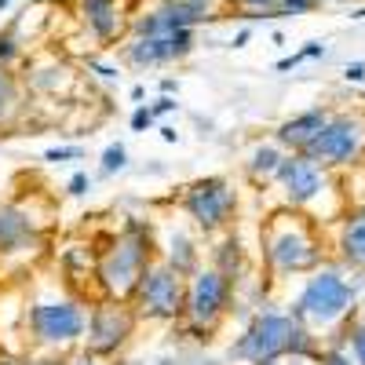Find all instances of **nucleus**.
<instances>
[{
    "mask_svg": "<svg viewBox=\"0 0 365 365\" xmlns=\"http://www.w3.org/2000/svg\"><path fill=\"white\" fill-rule=\"evenodd\" d=\"M88 296L63 278L37 274L26 289L22 307V347L26 354H73L84 344Z\"/></svg>",
    "mask_w": 365,
    "mask_h": 365,
    "instance_id": "1",
    "label": "nucleus"
},
{
    "mask_svg": "<svg viewBox=\"0 0 365 365\" xmlns=\"http://www.w3.org/2000/svg\"><path fill=\"white\" fill-rule=\"evenodd\" d=\"M329 259V237L318 220L296 208L270 212L259 227V263L267 270V282L307 278Z\"/></svg>",
    "mask_w": 365,
    "mask_h": 365,
    "instance_id": "2",
    "label": "nucleus"
},
{
    "mask_svg": "<svg viewBox=\"0 0 365 365\" xmlns=\"http://www.w3.org/2000/svg\"><path fill=\"white\" fill-rule=\"evenodd\" d=\"M158 259V227L143 216H125L96 245V274L91 289L106 299H132L143 270Z\"/></svg>",
    "mask_w": 365,
    "mask_h": 365,
    "instance_id": "3",
    "label": "nucleus"
},
{
    "mask_svg": "<svg viewBox=\"0 0 365 365\" xmlns=\"http://www.w3.org/2000/svg\"><path fill=\"white\" fill-rule=\"evenodd\" d=\"M361 289H365L361 270H347L336 259H325L318 270H311L307 278H303L296 299L289 303V311L307 329H314L318 336L322 332L332 336V332L344 329L358 314Z\"/></svg>",
    "mask_w": 365,
    "mask_h": 365,
    "instance_id": "4",
    "label": "nucleus"
},
{
    "mask_svg": "<svg viewBox=\"0 0 365 365\" xmlns=\"http://www.w3.org/2000/svg\"><path fill=\"white\" fill-rule=\"evenodd\" d=\"M299 318H292L289 307L278 303H263L245 322H241L237 336L223 347L227 365H259V361H282L289 358V340L296 332Z\"/></svg>",
    "mask_w": 365,
    "mask_h": 365,
    "instance_id": "5",
    "label": "nucleus"
},
{
    "mask_svg": "<svg viewBox=\"0 0 365 365\" xmlns=\"http://www.w3.org/2000/svg\"><path fill=\"white\" fill-rule=\"evenodd\" d=\"M175 208H179V216L208 241V237H216L223 230H234L241 197H237L234 179H227V175H201V179H190L187 187H179Z\"/></svg>",
    "mask_w": 365,
    "mask_h": 365,
    "instance_id": "6",
    "label": "nucleus"
},
{
    "mask_svg": "<svg viewBox=\"0 0 365 365\" xmlns=\"http://www.w3.org/2000/svg\"><path fill=\"white\" fill-rule=\"evenodd\" d=\"M274 187L282 190V205L285 208H296V212H307L311 220L325 223V197L332 201H340L347 205L344 197V182L336 172H329L322 165H314L311 158H303V154H285L278 175H274Z\"/></svg>",
    "mask_w": 365,
    "mask_h": 365,
    "instance_id": "7",
    "label": "nucleus"
},
{
    "mask_svg": "<svg viewBox=\"0 0 365 365\" xmlns=\"http://www.w3.org/2000/svg\"><path fill=\"white\" fill-rule=\"evenodd\" d=\"M139 329L143 325H139L128 299L91 296L88 299V329H84L81 351H88L91 358H103V361H117V358L128 354Z\"/></svg>",
    "mask_w": 365,
    "mask_h": 365,
    "instance_id": "8",
    "label": "nucleus"
},
{
    "mask_svg": "<svg viewBox=\"0 0 365 365\" xmlns=\"http://www.w3.org/2000/svg\"><path fill=\"white\" fill-rule=\"evenodd\" d=\"M303 158L336 175L365 165V110H332L325 128L303 150Z\"/></svg>",
    "mask_w": 365,
    "mask_h": 365,
    "instance_id": "9",
    "label": "nucleus"
},
{
    "mask_svg": "<svg viewBox=\"0 0 365 365\" xmlns=\"http://www.w3.org/2000/svg\"><path fill=\"white\" fill-rule=\"evenodd\" d=\"M128 303L139 325H175L182 318V303H187V278L175 274L165 259H154L143 270Z\"/></svg>",
    "mask_w": 365,
    "mask_h": 365,
    "instance_id": "10",
    "label": "nucleus"
},
{
    "mask_svg": "<svg viewBox=\"0 0 365 365\" xmlns=\"http://www.w3.org/2000/svg\"><path fill=\"white\" fill-rule=\"evenodd\" d=\"M234 311H237V282H230L227 274H220L216 267L201 263L187 278V303H182V318L220 332L223 322Z\"/></svg>",
    "mask_w": 365,
    "mask_h": 365,
    "instance_id": "11",
    "label": "nucleus"
},
{
    "mask_svg": "<svg viewBox=\"0 0 365 365\" xmlns=\"http://www.w3.org/2000/svg\"><path fill=\"white\" fill-rule=\"evenodd\" d=\"M194 48H197L194 29H175V34H158V37H125L113 55L120 66L146 73V70H168V66L187 63Z\"/></svg>",
    "mask_w": 365,
    "mask_h": 365,
    "instance_id": "12",
    "label": "nucleus"
},
{
    "mask_svg": "<svg viewBox=\"0 0 365 365\" xmlns=\"http://www.w3.org/2000/svg\"><path fill=\"white\" fill-rule=\"evenodd\" d=\"M73 22L81 26V34L99 44V48H117L128 37V19L132 4L128 0H73Z\"/></svg>",
    "mask_w": 365,
    "mask_h": 365,
    "instance_id": "13",
    "label": "nucleus"
},
{
    "mask_svg": "<svg viewBox=\"0 0 365 365\" xmlns=\"http://www.w3.org/2000/svg\"><path fill=\"white\" fill-rule=\"evenodd\" d=\"M158 259H165L175 274H182V278H190V274L205 263V237L187 220L161 223L158 227Z\"/></svg>",
    "mask_w": 365,
    "mask_h": 365,
    "instance_id": "14",
    "label": "nucleus"
},
{
    "mask_svg": "<svg viewBox=\"0 0 365 365\" xmlns=\"http://www.w3.org/2000/svg\"><path fill=\"white\" fill-rule=\"evenodd\" d=\"M329 249L340 267L365 274V205H347L329 237Z\"/></svg>",
    "mask_w": 365,
    "mask_h": 365,
    "instance_id": "15",
    "label": "nucleus"
},
{
    "mask_svg": "<svg viewBox=\"0 0 365 365\" xmlns=\"http://www.w3.org/2000/svg\"><path fill=\"white\" fill-rule=\"evenodd\" d=\"M329 106H307V110H299V113H292V117H285L278 128L270 132V139L278 143L285 154H303L311 143H314V135L325 128V120H329Z\"/></svg>",
    "mask_w": 365,
    "mask_h": 365,
    "instance_id": "16",
    "label": "nucleus"
},
{
    "mask_svg": "<svg viewBox=\"0 0 365 365\" xmlns=\"http://www.w3.org/2000/svg\"><path fill=\"white\" fill-rule=\"evenodd\" d=\"M212 245H208V267H216L220 274H227L230 282H245L249 278V249L241 245V237L234 230H223L216 237H208Z\"/></svg>",
    "mask_w": 365,
    "mask_h": 365,
    "instance_id": "17",
    "label": "nucleus"
},
{
    "mask_svg": "<svg viewBox=\"0 0 365 365\" xmlns=\"http://www.w3.org/2000/svg\"><path fill=\"white\" fill-rule=\"evenodd\" d=\"M158 8L165 11L172 29H194V34L223 19V4L216 0H158Z\"/></svg>",
    "mask_w": 365,
    "mask_h": 365,
    "instance_id": "18",
    "label": "nucleus"
},
{
    "mask_svg": "<svg viewBox=\"0 0 365 365\" xmlns=\"http://www.w3.org/2000/svg\"><path fill=\"white\" fill-rule=\"evenodd\" d=\"M282 161H285V150L274 143V139H259L245 154V161H241V172H245V179L252 182V187H263L267 190L270 182H274V175H278Z\"/></svg>",
    "mask_w": 365,
    "mask_h": 365,
    "instance_id": "19",
    "label": "nucleus"
},
{
    "mask_svg": "<svg viewBox=\"0 0 365 365\" xmlns=\"http://www.w3.org/2000/svg\"><path fill=\"white\" fill-rule=\"evenodd\" d=\"M22 113V81L11 70H0V128H11Z\"/></svg>",
    "mask_w": 365,
    "mask_h": 365,
    "instance_id": "20",
    "label": "nucleus"
},
{
    "mask_svg": "<svg viewBox=\"0 0 365 365\" xmlns=\"http://www.w3.org/2000/svg\"><path fill=\"white\" fill-rule=\"evenodd\" d=\"M234 11L241 22H256V19H278V0H227L223 15Z\"/></svg>",
    "mask_w": 365,
    "mask_h": 365,
    "instance_id": "21",
    "label": "nucleus"
},
{
    "mask_svg": "<svg viewBox=\"0 0 365 365\" xmlns=\"http://www.w3.org/2000/svg\"><path fill=\"white\" fill-rule=\"evenodd\" d=\"M128 168H132L128 146H125V143H110V146H103V154H99V172H96V179H113V175L128 172Z\"/></svg>",
    "mask_w": 365,
    "mask_h": 365,
    "instance_id": "22",
    "label": "nucleus"
},
{
    "mask_svg": "<svg viewBox=\"0 0 365 365\" xmlns=\"http://www.w3.org/2000/svg\"><path fill=\"white\" fill-rule=\"evenodd\" d=\"M22 58H26V41L11 26H4L0 29V70H15Z\"/></svg>",
    "mask_w": 365,
    "mask_h": 365,
    "instance_id": "23",
    "label": "nucleus"
},
{
    "mask_svg": "<svg viewBox=\"0 0 365 365\" xmlns=\"http://www.w3.org/2000/svg\"><path fill=\"white\" fill-rule=\"evenodd\" d=\"M347 351L354 358V365H365V318L354 314L347 322Z\"/></svg>",
    "mask_w": 365,
    "mask_h": 365,
    "instance_id": "24",
    "label": "nucleus"
},
{
    "mask_svg": "<svg viewBox=\"0 0 365 365\" xmlns=\"http://www.w3.org/2000/svg\"><path fill=\"white\" fill-rule=\"evenodd\" d=\"M84 70H88V73H96V77L106 81V84H117V81H120V63H117V55H113V58L88 55V58H84Z\"/></svg>",
    "mask_w": 365,
    "mask_h": 365,
    "instance_id": "25",
    "label": "nucleus"
},
{
    "mask_svg": "<svg viewBox=\"0 0 365 365\" xmlns=\"http://www.w3.org/2000/svg\"><path fill=\"white\" fill-rule=\"evenodd\" d=\"M175 365H227L223 354H208V347H175Z\"/></svg>",
    "mask_w": 365,
    "mask_h": 365,
    "instance_id": "26",
    "label": "nucleus"
},
{
    "mask_svg": "<svg viewBox=\"0 0 365 365\" xmlns=\"http://www.w3.org/2000/svg\"><path fill=\"white\" fill-rule=\"evenodd\" d=\"M44 161H48V165L84 161V146H77V143H66V146H48V150H44Z\"/></svg>",
    "mask_w": 365,
    "mask_h": 365,
    "instance_id": "27",
    "label": "nucleus"
},
{
    "mask_svg": "<svg viewBox=\"0 0 365 365\" xmlns=\"http://www.w3.org/2000/svg\"><path fill=\"white\" fill-rule=\"evenodd\" d=\"M66 197H88L91 190H96V175H91V172H84V168H77L70 179H66Z\"/></svg>",
    "mask_w": 365,
    "mask_h": 365,
    "instance_id": "28",
    "label": "nucleus"
},
{
    "mask_svg": "<svg viewBox=\"0 0 365 365\" xmlns=\"http://www.w3.org/2000/svg\"><path fill=\"white\" fill-rule=\"evenodd\" d=\"M314 365H354V358H351V351L344 344H322Z\"/></svg>",
    "mask_w": 365,
    "mask_h": 365,
    "instance_id": "29",
    "label": "nucleus"
},
{
    "mask_svg": "<svg viewBox=\"0 0 365 365\" xmlns=\"http://www.w3.org/2000/svg\"><path fill=\"white\" fill-rule=\"evenodd\" d=\"M128 128H132V132H139V135H146V132H154V128H158V117L150 113V106L143 103V106H135V110H132Z\"/></svg>",
    "mask_w": 365,
    "mask_h": 365,
    "instance_id": "30",
    "label": "nucleus"
},
{
    "mask_svg": "<svg viewBox=\"0 0 365 365\" xmlns=\"http://www.w3.org/2000/svg\"><path fill=\"white\" fill-rule=\"evenodd\" d=\"M318 4L314 0H278V19H299V15H311Z\"/></svg>",
    "mask_w": 365,
    "mask_h": 365,
    "instance_id": "31",
    "label": "nucleus"
},
{
    "mask_svg": "<svg viewBox=\"0 0 365 365\" xmlns=\"http://www.w3.org/2000/svg\"><path fill=\"white\" fill-rule=\"evenodd\" d=\"M146 106H150V113H154V117H158V120H161V117H168V113H175V110H179V103H175V96H158V99H154V103H146Z\"/></svg>",
    "mask_w": 365,
    "mask_h": 365,
    "instance_id": "32",
    "label": "nucleus"
},
{
    "mask_svg": "<svg viewBox=\"0 0 365 365\" xmlns=\"http://www.w3.org/2000/svg\"><path fill=\"white\" fill-rule=\"evenodd\" d=\"M325 55H329V48H325L322 41H307V44L299 48V58H303V63H314V58H325Z\"/></svg>",
    "mask_w": 365,
    "mask_h": 365,
    "instance_id": "33",
    "label": "nucleus"
},
{
    "mask_svg": "<svg viewBox=\"0 0 365 365\" xmlns=\"http://www.w3.org/2000/svg\"><path fill=\"white\" fill-rule=\"evenodd\" d=\"M70 354H26V365H66Z\"/></svg>",
    "mask_w": 365,
    "mask_h": 365,
    "instance_id": "34",
    "label": "nucleus"
},
{
    "mask_svg": "<svg viewBox=\"0 0 365 365\" xmlns=\"http://www.w3.org/2000/svg\"><path fill=\"white\" fill-rule=\"evenodd\" d=\"M344 81L347 84H361L365 81V63H347L344 66Z\"/></svg>",
    "mask_w": 365,
    "mask_h": 365,
    "instance_id": "35",
    "label": "nucleus"
},
{
    "mask_svg": "<svg viewBox=\"0 0 365 365\" xmlns=\"http://www.w3.org/2000/svg\"><path fill=\"white\" fill-rule=\"evenodd\" d=\"M66 365H110V361H103V358H91L88 351H73Z\"/></svg>",
    "mask_w": 365,
    "mask_h": 365,
    "instance_id": "36",
    "label": "nucleus"
},
{
    "mask_svg": "<svg viewBox=\"0 0 365 365\" xmlns=\"http://www.w3.org/2000/svg\"><path fill=\"white\" fill-rule=\"evenodd\" d=\"M299 63H303V58H299V51H292V55L278 58V66H274V70H278V73H289V70H296Z\"/></svg>",
    "mask_w": 365,
    "mask_h": 365,
    "instance_id": "37",
    "label": "nucleus"
},
{
    "mask_svg": "<svg viewBox=\"0 0 365 365\" xmlns=\"http://www.w3.org/2000/svg\"><path fill=\"white\" fill-rule=\"evenodd\" d=\"M249 41H252V26H241V29H237V34L230 37V48H245Z\"/></svg>",
    "mask_w": 365,
    "mask_h": 365,
    "instance_id": "38",
    "label": "nucleus"
},
{
    "mask_svg": "<svg viewBox=\"0 0 365 365\" xmlns=\"http://www.w3.org/2000/svg\"><path fill=\"white\" fill-rule=\"evenodd\" d=\"M139 175H168V165H165V161H146V165L139 168Z\"/></svg>",
    "mask_w": 365,
    "mask_h": 365,
    "instance_id": "39",
    "label": "nucleus"
},
{
    "mask_svg": "<svg viewBox=\"0 0 365 365\" xmlns=\"http://www.w3.org/2000/svg\"><path fill=\"white\" fill-rule=\"evenodd\" d=\"M158 91H161V96H179V81L175 77H161L158 81Z\"/></svg>",
    "mask_w": 365,
    "mask_h": 365,
    "instance_id": "40",
    "label": "nucleus"
},
{
    "mask_svg": "<svg viewBox=\"0 0 365 365\" xmlns=\"http://www.w3.org/2000/svg\"><path fill=\"white\" fill-rule=\"evenodd\" d=\"M0 365H26V354H11V351H0Z\"/></svg>",
    "mask_w": 365,
    "mask_h": 365,
    "instance_id": "41",
    "label": "nucleus"
},
{
    "mask_svg": "<svg viewBox=\"0 0 365 365\" xmlns=\"http://www.w3.org/2000/svg\"><path fill=\"white\" fill-rule=\"evenodd\" d=\"M158 132H161V139H165V143H179V132H175L172 125H158Z\"/></svg>",
    "mask_w": 365,
    "mask_h": 365,
    "instance_id": "42",
    "label": "nucleus"
},
{
    "mask_svg": "<svg viewBox=\"0 0 365 365\" xmlns=\"http://www.w3.org/2000/svg\"><path fill=\"white\" fill-rule=\"evenodd\" d=\"M146 365H175V351H165V354H158L154 361H146Z\"/></svg>",
    "mask_w": 365,
    "mask_h": 365,
    "instance_id": "43",
    "label": "nucleus"
},
{
    "mask_svg": "<svg viewBox=\"0 0 365 365\" xmlns=\"http://www.w3.org/2000/svg\"><path fill=\"white\" fill-rule=\"evenodd\" d=\"M128 96H132V103H135V106H143V99H146V88H143V84H132Z\"/></svg>",
    "mask_w": 365,
    "mask_h": 365,
    "instance_id": "44",
    "label": "nucleus"
},
{
    "mask_svg": "<svg viewBox=\"0 0 365 365\" xmlns=\"http://www.w3.org/2000/svg\"><path fill=\"white\" fill-rule=\"evenodd\" d=\"M318 8H336V4H351V0H314Z\"/></svg>",
    "mask_w": 365,
    "mask_h": 365,
    "instance_id": "45",
    "label": "nucleus"
},
{
    "mask_svg": "<svg viewBox=\"0 0 365 365\" xmlns=\"http://www.w3.org/2000/svg\"><path fill=\"white\" fill-rule=\"evenodd\" d=\"M8 8H11V0H0V15H4Z\"/></svg>",
    "mask_w": 365,
    "mask_h": 365,
    "instance_id": "46",
    "label": "nucleus"
},
{
    "mask_svg": "<svg viewBox=\"0 0 365 365\" xmlns=\"http://www.w3.org/2000/svg\"><path fill=\"white\" fill-rule=\"evenodd\" d=\"M259 365H285V358L282 361H259Z\"/></svg>",
    "mask_w": 365,
    "mask_h": 365,
    "instance_id": "47",
    "label": "nucleus"
},
{
    "mask_svg": "<svg viewBox=\"0 0 365 365\" xmlns=\"http://www.w3.org/2000/svg\"><path fill=\"white\" fill-rule=\"evenodd\" d=\"M216 4H227V0H216Z\"/></svg>",
    "mask_w": 365,
    "mask_h": 365,
    "instance_id": "48",
    "label": "nucleus"
}]
</instances>
